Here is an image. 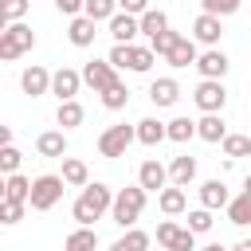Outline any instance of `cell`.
<instances>
[{"label":"cell","mask_w":251,"mask_h":251,"mask_svg":"<svg viewBox=\"0 0 251 251\" xmlns=\"http://www.w3.org/2000/svg\"><path fill=\"white\" fill-rule=\"evenodd\" d=\"M224 212H227V220H231L235 227H247V224H251V192L243 188L239 196H231V204H227Z\"/></svg>","instance_id":"obj_28"},{"label":"cell","mask_w":251,"mask_h":251,"mask_svg":"<svg viewBox=\"0 0 251 251\" xmlns=\"http://www.w3.org/2000/svg\"><path fill=\"white\" fill-rule=\"evenodd\" d=\"M98 27V20H90V16H71V27H67V39L75 43V47H90L94 43V31Z\"/></svg>","instance_id":"obj_20"},{"label":"cell","mask_w":251,"mask_h":251,"mask_svg":"<svg viewBox=\"0 0 251 251\" xmlns=\"http://www.w3.org/2000/svg\"><path fill=\"white\" fill-rule=\"evenodd\" d=\"M0 145H12V126H0Z\"/></svg>","instance_id":"obj_44"},{"label":"cell","mask_w":251,"mask_h":251,"mask_svg":"<svg viewBox=\"0 0 251 251\" xmlns=\"http://www.w3.org/2000/svg\"><path fill=\"white\" fill-rule=\"evenodd\" d=\"M176 39H180V31H173V27H169V31H161V35H153V39H149V47L165 59V55L173 51V43H176Z\"/></svg>","instance_id":"obj_38"},{"label":"cell","mask_w":251,"mask_h":251,"mask_svg":"<svg viewBox=\"0 0 251 251\" xmlns=\"http://www.w3.org/2000/svg\"><path fill=\"white\" fill-rule=\"evenodd\" d=\"M243 188H247V192H251V173H247V176H243Z\"/></svg>","instance_id":"obj_47"},{"label":"cell","mask_w":251,"mask_h":251,"mask_svg":"<svg viewBox=\"0 0 251 251\" xmlns=\"http://www.w3.org/2000/svg\"><path fill=\"white\" fill-rule=\"evenodd\" d=\"M106 59H110L118 71H133V75H145V71L153 67L157 51H153V47H141V43H114Z\"/></svg>","instance_id":"obj_3"},{"label":"cell","mask_w":251,"mask_h":251,"mask_svg":"<svg viewBox=\"0 0 251 251\" xmlns=\"http://www.w3.org/2000/svg\"><path fill=\"white\" fill-rule=\"evenodd\" d=\"M110 24V35H114V43H133L137 35H141V16H129V12H118L114 20H106Z\"/></svg>","instance_id":"obj_14"},{"label":"cell","mask_w":251,"mask_h":251,"mask_svg":"<svg viewBox=\"0 0 251 251\" xmlns=\"http://www.w3.org/2000/svg\"><path fill=\"white\" fill-rule=\"evenodd\" d=\"M114 208V188L110 184H102V180H94V184H86L82 192H78V200L71 204V216L78 220V224H94V220H102L106 212Z\"/></svg>","instance_id":"obj_1"},{"label":"cell","mask_w":251,"mask_h":251,"mask_svg":"<svg viewBox=\"0 0 251 251\" xmlns=\"http://www.w3.org/2000/svg\"><path fill=\"white\" fill-rule=\"evenodd\" d=\"M212 224H216V220H212V208H204V204H200V208H192V212H188V224H184V227H188V231H196V235H204V231H212Z\"/></svg>","instance_id":"obj_36"},{"label":"cell","mask_w":251,"mask_h":251,"mask_svg":"<svg viewBox=\"0 0 251 251\" xmlns=\"http://www.w3.org/2000/svg\"><path fill=\"white\" fill-rule=\"evenodd\" d=\"M137 141L141 145H161V141H169V122H157V118H141L137 122Z\"/></svg>","instance_id":"obj_21"},{"label":"cell","mask_w":251,"mask_h":251,"mask_svg":"<svg viewBox=\"0 0 251 251\" xmlns=\"http://www.w3.org/2000/svg\"><path fill=\"white\" fill-rule=\"evenodd\" d=\"M145 188L141 184H129V188H118L114 192V208H110V220L126 231V227H137V216L145 212Z\"/></svg>","instance_id":"obj_2"},{"label":"cell","mask_w":251,"mask_h":251,"mask_svg":"<svg viewBox=\"0 0 251 251\" xmlns=\"http://www.w3.org/2000/svg\"><path fill=\"white\" fill-rule=\"evenodd\" d=\"M157 243L165 251H196V231L180 227L176 220H165V224H157Z\"/></svg>","instance_id":"obj_8"},{"label":"cell","mask_w":251,"mask_h":251,"mask_svg":"<svg viewBox=\"0 0 251 251\" xmlns=\"http://www.w3.org/2000/svg\"><path fill=\"white\" fill-rule=\"evenodd\" d=\"M102 106H106V110H126V106H129V86H126L122 78H118L114 86H106V90H102Z\"/></svg>","instance_id":"obj_31"},{"label":"cell","mask_w":251,"mask_h":251,"mask_svg":"<svg viewBox=\"0 0 251 251\" xmlns=\"http://www.w3.org/2000/svg\"><path fill=\"white\" fill-rule=\"evenodd\" d=\"M82 118H86V110L78 106V98L59 102V110H55V126L59 129H75V126H82Z\"/></svg>","instance_id":"obj_27"},{"label":"cell","mask_w":251,"mask_h":251,"mask_svg":"<svg viewBox=\"0 0 251 251\" xmlns=\"http://www.w3.org/2000/svg\"><path fill=\"white\" fill-rule=\"evenodd\" d=\"M200 8L212 16H231V12H239V0H200Z\"/></svg>","instance_id":"obj_41"},{"label":"cell","mask_w":251,"mask_h":251,"mask_svg":"<svg viewBox=\"0 0 251 251\" xmlns=\"http://www.w3.org/2000/svg\"><path fill=\"white\" fill-rule=\"evenodd\" d=\"M82 82H86L94 94H102L106 86H114V82H118V67H114L110 59H90V63L82 67Z\"/></svg>","instance_id":"obj_9"},{"label":"cell","mask_w":251,"mask_h":251,"mask_svg":"<svg viewBox=\"0 0 251 251\" xmlns=\"http://www.w3.org/2000/svg\"><path fill=\"white\" fill-rule=\"evenodd\" d=\"M137 184H141L145 192H161V188H169V169H165L157 157H149V161H141V169H137Z\"/></svg>","instance_id":"obj_13"},{"label":"cell","mask_w":251,"mask_h":251,"mask_svg":"<svg viewBox=\"0 0 251 251\" xmlns=\"http://www.w3.org/2000/svg\"><path fill=\"white\" fill-rule=\"evenodd\" d=\"M51 75H55V71H47V67L31 63V67L20 75V86H24V94H27V98H43V94H51Z\"/></svg>","instance_id":"obj_10"},{"label":"cell","mask_w":251,"mask_h":251,"mask_svg":"<svg viewBox=\"0 0 251 251\" xmlns=\"http://www.w3.org/2000/svg\"><path fill=\"white\" fill-rule=\"evenodd\" d=\"M169 180L180 184V188H188V184L196 180V157H188V153L173 157V161H169Z\"/></svg>","instance_id":"obj_22"},{"label":"cell","mask_w":251,"mask_h":251,"mask_svg":"<svg viewBox=\"0 0 251 251\" xmlns=\"http://www.w3.org/2000/svg\"><path fill=\"white\" fill-rule=\"evenodd\" d=\"M82 16H90V20H114L118 16V0H86V8H82Z\"/></svg>","instance_id":"obj_35"},{"label":"cell","mask_w":251,"mask_h":251,"mask_svg":"<svg viewBox=\"0 0 251 251\" xmlns=\"http://www.w3.org/2000/svg\"><path fill=\"white\" fill-rule=\"evenodd\" d=\"M231 251H251V239H239V243H235Z\"/></svg>","instance_id":"obj_46"},{"label":"cell","mask_w":251,"mask_h":251,"mask_svg":"<svg viewBox=\"0 0 251 251\" xmlns=\"http://www.w3.org/2000/svg\"><path fill=\"white\" fill-rule=\"evenodd\" d=\"M227 67H231V63H227V55H224L220 47H208V51L196 59L200 78H224V75H227Z\"/></svg>","instance_id":"obj_16"},{"label":"cell","mask_w":251,"mask_h":251,"mask_svg":"<svg viewBox=\"0 0 251 251\" xmlns=\"http://www.w3.org/2000/svg\"><path fill=\"white\" fill-rule=\"evenodd\" d=\"M200 204H204V208H212V212L227 208V204H231V192H227V184H224L220 176L204 180V184H200Z\"/></svg>","instance_id":"obj_18"},{"label":"cell","mask_w":251,"mask_h":251,"mask_svg":"<svg viewBox=\"0 0 251 251\" xmlns=\"http://www.w3.org/2000/svg\"><path fill=\"white\" fill-rule=\"evenodd\" d=\"M55 8H59L63 16H82V8H86V0H55Z\"/></svg>","instance_id":"obj_43"},{"label":"cell","mask_w":251,"mask_h":251,"mask_svg":"<svg viewBox=\"0 0 251 251\" xmlns=\"http://www.w3.org/2000/svg\"><path fill=\"white\" fill-rule=\"evenodd\" d=\"M247 133H251V129H247Z\"/></svg>","instance_id":"obj_48"},{"label":"cell","mask_w":251,"mask_h":251,"mask_svg":"<svg viewBox=\"0 0 251 251\" xmlns=\"http://www.w3.org/2000/svg\"><path fill=\"white\" fill-rule=\"evenodd\" d=\"M196 137L200 141H224L227 137V126H224V114H204L200 122H196Z\"/></svg>","instance_id":"obj_24"},{"label":"cell","mask_w":251,"mask_h":251,"mask_svg":"<svg viewBox=\"0 0 251 251\" xmlns=\"http://www.w3.org/2000/svg\"><path fill=\"white\" fill-rule=\"evenodd\" d=\"M220 145H224V157H231V161L235 157H247L251 153V133H227Z\"/></svg>","instance_id":"obj_33"},{"label":"cell","mask_w":251,"mask_h":251,"mask_svg":"<svg viewBox=\"0 0 251 251\" xmlns=\"http://www.w3.org/2000/svg\"><path fill=\"white\" fill-rule=\"evenodd\" d=\"M161 31H169V16L161 12V8H149L145 16H141V35H161Z\"/></svg>","instance_id":"obj_32"},{"label":"cell","mask_w":251,"mask_h":251,"mask_svg":"<svg viewBox=\"0 0 251 251\" xmlns=\"http://www.w3.org/2000/svg\"><path fill=\"white\" fill-rule=\"evenodd\" d=\"M220 35H224V24H220V16H212V12H200V16L192 20V39H196V43H204V47H216V43H220Z\"/></svg>","instance_id":"obj_12"},{"label":"cell","mask_w":251,"mask_h":251,"mask_svg":"<svg viewBox=\"0 0 251 251\" xmlns=\"http://www.w3.org/2000/svg\"><path fill=\"white\" fill-rule=\"evenodd\" d=\"M157 208H161L165 216H180V212H188V196H184V188H180V184L161 188V192H157Z\"/></svg>","instance_id":"obj_23"},{"label":"cell","mask_w":251,"mask_h":251,"mask_svg":"<svg viewBox=\"0 0 251 251\" xmlns=\"http://www.w3.org/2000/svg\"><path fill=\"white\" fill-rule=\"evenodd\" d=\"M35 153L39 157H67V129H43L35 137Z\"/></svg>","instance_id":"obj_17"},{"label":"cell","mask_w":251,"mask_h":251,"mask_svg":"<svg viewBox=\"0 0 251 251\" xmlns=\"http://www.w3.org/2000/svg\"><path fill=\"white\" fill-rule=\"evenodd\" d=\"M192 102H196L204 114H224V106H227L224 78H200V86L192 90Z\"/></svg>","instance_id":"obj_6"},{"label":"cell","mask_w":251,"mask_h":251,"mask_svg":"<svg viewBox=\"0 0 251 251\" xmlns=\"http://www.w3.org/2000/svg\"><path fill=\"white\" fill-rule=\"evenodd\" d=\"M196 59H200V51H196V39H192V35H180V39L173 43V51L165 55V63L176 67V71H180V67H196Z\"/></svg>","instance_id":"obj_15"},{"label":"cell","mask_w":251,"mask_h":251,"mask_svg":"<svg viewBox=\"0 0 251 251\" xmlns=\"http://www.w3.org/2000/svg\"><path fill=\"white\" fill-rule=\"evenodd\" d=\"M71 188H86L90 184V169H86V161H78V157H63V173H59Z\"/></svg>","instance_id":"obj_25"},{"label":"cell","mask_w":251,"mask_h":251,"mask_svg":"<svg viewBox=\"0 0 251 251\" xmlns=\"http://www.w3.org/2000/svg\"><path fill=\"white\" fill-rule=\"evenodd\" d=\"M63 188H67V180L55 176V173L35 176V180H31V200H27V208H31V212H51V208L63 200Z\"/></svg>","instance_id":"obj_5"},{"label":"cell","mask_w":251,"mask_h":251,"mask_svg":"<svg viewBox=\"0 0 251 251\" xmlns=\"http://www.w3.org/2000/svg\"><path fill=\"white\" fill-rule=\"evenodd\" d=\"M27 8H31V0H0V24H16V20H24Z\"/></svg>","instance_id":"obj_37"},{"label":"cell","mask_w":251,"mask_h":251,"mask_svg":"<svg viewBox=\"0 0 251 251\" xmlns=\"http://www.w3.org/2000/svg\"><path fill=\"white\" fill-rule=\"evenodd\" d=\"M137 141V126H110L98 137V153L102 157H126V149Z\"/></svg>","instance_id":"obj_7"},{"label":"cell","mask_w":251,"mask_h":251,"mask_svg":"<svg viewBox=\"0 0 251 251\" xmlns=\"http://www.w3.org/2000/svg\"><path fill=\"white\" fill-rule=\"evenodd\" d=\"M118 12H129V16H145V12H149V0H118Z\"/></svg>","instance_id":"obj_42"},{"label":"cell","mask_w":251,"mask_h":251,"mask_svg":"<svg viewBox=\"0 0 251 251\" xmlns=\"http://www.w3.org/2000/svg\"><path fill=\"white\" fill-rule=\"evenodd\" d=\"M176 98H180V82L176 78H153L149 82V102L153 106H176Z\"/></svg>","instance_id":"obj_19"},{"label":"cell","mask_w":251,"mask_h":251,"mask_svg":"<svg viewBox=\"0 0 251 251\" xmlns=\"http://www.w3.org/2000/svg\"><path fill=\"white\" fill-rule=\"evenodd\" d=\"M24 208H27V204H20V200H4V204H0V224H8V227L20 224V220H24Z\"/></svg>","instance_id":"obj_40"},{"label":"cell","mask_w":251,"mask_h":251,"mask_svg":"<svg viewBox=\"0 0 251 251\" xmlns=\"http://www.w3.org/2000/svg\"><path fill=\"white\" fill-rule=\"evenodd\" d=\"M94 247H98V231L86 227V224H78V227L63 239V251H94Z\"/></svg>","instance_id":"obj_26"},{"label":"cell","mask_w":251,"mask_h":251,"mask_svg":"<svg viewBox=\"0 0 251 251\" xmlns=\"http://www.w3.org/2000/svg\"><path fill=\"white\" fill-rule=\"evenodd\" d=\"M110 251H149V231H141V227H126V235L114 239Z\"/></svg>","instance_id":"obj_30"},{"label":"cell","mask_w":251,"mask_h":251,"mask_svg":"<svg viewBox=\"0 0 251 251\" xmlns=\"http://www.w3.org/2000/svg\"><path fill=\"white\" fill-rule=\"evenodd\" d=\"M31 47H35V31H31L24 20L4 24V31H0V59H4V63H12V59H20V55H27Z\"/></svg>","instance_id":"obj_4"},{"label":"cell","mask_w":251,"mask_h":251,"mask_svg":"<svg viewBox=\"0 0 251 251\" xmlns=\"http://www.w3.org/2000/svg\"><path fill=\"white\" fill-rule=\"evenodd\" d=\"M4 200H20V204H27V200H31V180L20 176V173H8V176H4Z\"/></svg>","instance_id":"obj_29"},{"label":"cell","mask_w":251,"mask_h":251,"mask_svg":"<svg viewBox=\"0 0 251 251\" xmlns=\"http://www.w3.org/2000/svg\"><path fill=\"white\" fill-rule=\"evenodd\" d=\"M78 86H82V71H75V67H59V71L51 75V94H55L59 102H71V98L78 94Z\"/></svg>","instance_id":"obj_11"},{"label":"cell","mask_w":251,"mask_h":251,"mask_svg":"<svg viewBox=\"0 0 251 251\" xmlns=\"http://www.w3.org/2000/svg\"><path fill=\"white\" fill-rule=\"evenodd\" d=\"M20 161H24V157H20L16 145H0V169H4V176H8V173H20Z\"/></svg>","instance_id":"obj_39"},{"label":"cell","mask_w":251,"mask_h":251,"mask_svg":"<svg viewBox=\"0 0 251 251\" xmlns=\"http://www.w3.org/2000/svg\"><path fill=\"white\" fill-rule=\"evenodd\" d=\"M192 137H196V122H192V118H173V122H169V141L184 145V141H192Z\"/></svg>","instance_id":"obj_34"},{"label":"cell","mask_w":251,"mask_h":251,"mask_svg":"<svg viewBox=\"0 0 251 251\" xmlns=\"http://www.w3.org/2000/svg\"><path fill=\"white\" fill-rule=\"evenodd\" d=\"M196 251H231V247H224V243H204V247H196Z\"/></svg>","instance_id":"obj_45"}]
</instances>
